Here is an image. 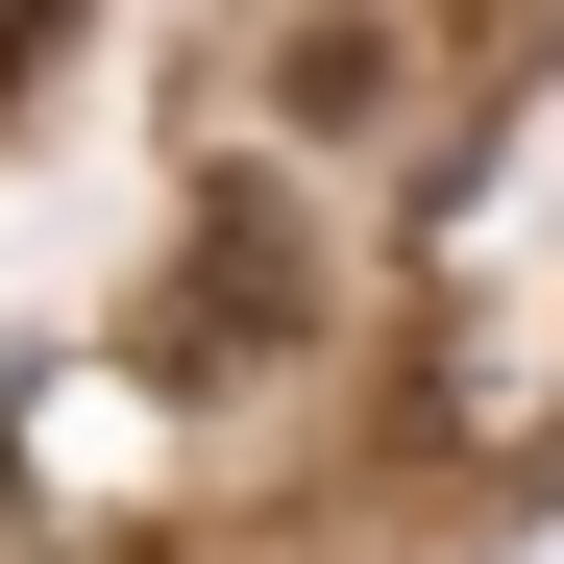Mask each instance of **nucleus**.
I'll use <instances>...</instances> for the list:
<instances>
[{
	"mask_svg": "<svg viewBox=\"0 0 564 564\" xmlns=\"http://www.w3.org/2000/svg\"><path fill=\"white\" fill-rule=\"evenodd\" d=\"M148 344L197 368V393H221V368H295V344H319V246L270 221V197H221V221H197V270L148 295Z\"/></svg>",
	"mask_w": 564,
	"mask_h": 564,
	"instance_id": "nucleus-1",
	"label": "nucleus"
},
{
	"mask_svg": "<svg viewBox=\"0 0 564 564\" xmlns=\"http://www.w3.org/2000/svg\"><path fill=\"white\" fill-rule=\"evenodd\" d=\"M270 99H295V123H368V99H393V25H368V0H319V25L270 50Z\"/></svg>",
	"mask_w": 564,
	"mask_h": 564,
	"instance_id": "nucleus-2",
	"label": "nucleus"
}]
</instances>
